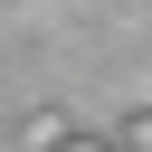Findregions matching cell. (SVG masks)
Wrapping results in <instances>:
<instances>
[{
  "mask_svg": "<svg viewBox=\"0 0 152 152\" xmlns=\"http://www.w3.org/2000/svg\"><path fill=\"white\" fill-rule=\"evenodd\" d=\"M19 133H28V152H57V142H66V114H28Z\"/></svg>",
  "mask_w": 152,
  "mask_h": 152,
  "instance_id": "obj_1",
  "label": "cell"
},
{
  "mask_svg": "<svg viewBox=\"0 0 152 152\" xmlns=\"http://www.w3.org/2000/svg\"><path fill=\"white\" fill-rule=\"evenodd\" d=\"M124 152H152V114H133V124H124Z\"/></svg>",
  "mask_w": 152,
  "mask_h": 152,
  "instance_id": "obj_2",
  "label": "cell"
},
{
  "mask_svg": "<svg viewBox=\"0 0 152 152\" xmlns=\"http://www.w3.org/2000/svg\"><path fill=\"white\" fill-rule=\"evenodd\" d=\"M57 152H104V142H76V133H66V142H57Z\"/></svg>",
  "mask_w": 152,
  "mask_h": 152,
  "instance_id": "obj_3",
  "label": "cell"
}]
</instances>
